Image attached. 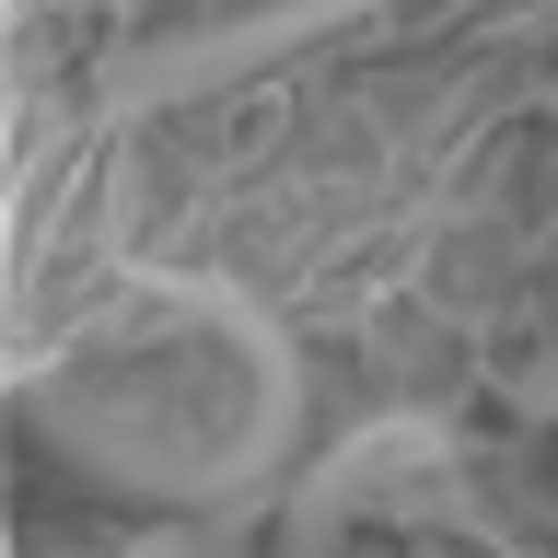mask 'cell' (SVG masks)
I'll list each match as a JSON object with an SVG mask.
<instances>
[{"label": "cell", "instance_id": "obj_1", "mask_svg": "<svg viewBox=\"0 0 558 558\" xmlns=\"http://www.w3.org/2000/svg\"><path fill=\"white\" fill-rule=\"evenodd\" d=\"M373 0H256V12H233V24H186L163 35V47H140V59H117V82H105V105L117 117H140V105H174V94H209V82H244V70L291 59V47H314V35L361 24Z\"/></svg>", "mask_w": 558, "mask_h": 558}, {"label": "cell", "instance_id": "obj_2", "mask_svg": "<svg viewBox=\"0 0 558 558\" xmlns=\"http://www.w3.org/2000/svg\"><path fill=\"white\" fill-rule=\"evenodd\" d=\"M442 442H453L442 418H373V430H349V442L291 488V512H279V558H338V523L361 512L396 465H430Z\"/></svg>", "mask_w": 558, "mask_h": 558}, {"label": "cell", "instance_id": "obj_3", "mask_svg": "<svg viewBox=\"0 0 558 558\" xmlns=\"http://www.w3.org/2000/svg\"><path fill=\"white\" fill-rule=\"evenodd\" d=\"M512 408H523V418H547V430H558V361H523V373H512Z\"/></svg>", "mask_w": 558, "mask_h": 558}, {"label": "cell", "instance_id": "obj_4", "mask_svg": "<svg viewBox=\"0 0 558 558\" xmlns=\"http://www.w3.org/2000/svg\"><path fill=\"white\" fill-rule=\"evenodd\" d=\"M547 117H558V94H547Z\"/></svg>", "mask_w": 558, "mask_h": 558}]
</instances>
